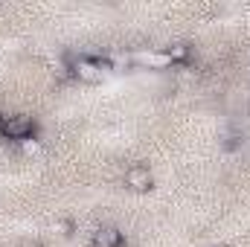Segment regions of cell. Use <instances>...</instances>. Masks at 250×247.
Masks as SVG:
<instances>
[{
  "mask_svg": "<svg viewBox=\"0 0 250 247\" xmlns=\"http://www.w3.org/2000/svg\"><path fill=\"white\" fill-rule=\"evenodd\" d=\"M67 70L82 84H99L108 76V62L105 56H70Z\"/></svg>",
  "mask_w": 250,
  "mask_h": 247,
  "instance_id": "6da1fadb",
  "label": "cell"
},
{
  "mask_svg": "<svg viewBox=\"0 0 250 247\" xmlns=\"http://www.w3.org/2000/svg\"><path fill=\"white\" fill-rule=\"evenodd\" d=\"M3 140H12V143H23V140H32L38 134V120L32 114H9L3 120V128H0Z\"/></svg>",
  "mask_w": 250,
  "mask_h": 247,
  "instance_id": "7a4b0ae2",
  "label": "cell"
},
{
  "mask_svg": "<svg viewBox=\"0 0 250 247\" xmlns=\"http://www.w3.org/2000/svg\"><path fill=\"white\" fill-rule=\"evenodd\" d=\"M123 184H125V189L134 192V195H146V192L154 189V172H151L148 166H143V163H134V166L125 169Z\"/></svg>",
  "mask_w": 250,
  "mask_h": 247,
  "instance_id": "3957f363",
  "label": "cell"
},
{
  "mask_svg": "<svg viewBox=\"0 0 250 247\" xmlns=\"http://www.w3.org/2000/svg\"><path fill=\"white\" fill-rule=\"evenodd\" d=\"M131 64L148 67V70H169V67H172V62H169V56H166L163 47H148V50L131 53Z\"/></svg>",
  "mask_w": 250,
  "mask_h": 247,
  "instance_id": "277c9868",
  "label": "cell"
},
{
  "mask_svg": "<svg viewBox=\"0 0 250 247\" xmlns=\"http://www.w3.org/2000/svg\"><path fill=\"white\" fill-rule=\"evenodd\" d=\"M125 245V233L114 224H99L90 233V247H123Z\"/></svg>",
  "mask_w": 250,
  "mask_h": 247,
  "instance_id": "5b68a950",
  "label": "cell"
},
{
  "mask_svg": "<svg viewBox=\"0 0 250 247\" xmlns=\"http://www.w3.org/2000/svg\"><path fill=\"white\" fill-rule=\"evenodd\" d=\"M166 50V56H169V62L172 67H184V64L192 62V47H189L187 41H178V44H169V47H163Z\"/></svg>",
  "mask_w": 250,
  "mask_h": 247,
  "instance_id": "8992f818",
  "label": "cell"
},
{
  "mask_svg": "<svg viewBox=\"0 0 250 247\" xmlns=\"http://www.w3.org/2000/svg\"><path fill=\"white\" fill-rule=\"evenodd\" d=\"M21 148H23V154H38V151H41V140H35V137H32V140H23Z\"/></svg>",
  "mask_w": 250,
  "mask_h": 247,
  "instance_id": "52a82bcc",
  "label": "cell"
},
{
  "mask_svg": "<svg viewBox=\"0 0 250 247\" xmlns=\"http://www.w3.org/2000/svg\"><path fill=\"white\" fill-rule=\"evenodd\" d=\"M3 120H6V114H0V128H3Z\"/></svg>",
  "mask_w": 250,
  "mask_h": 247,
  "instance_id": "ba28073f",
  "label": "cell"
}]
</instances>
